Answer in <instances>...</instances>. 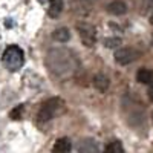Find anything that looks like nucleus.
I'll return each instance as SVG.
<instances>
[{
	"label": "nucleus",
	"instance_id": "1",
	"mask_svg": "<svg viewBox=\"0 0 153 153\" xmlns=\"http://www.w3.org/2000/svg\"><path fill=\"white\" fill-rule=\"evenodd\" d=\"M46 66L52 74L58 76H65L66 74H71L74 71L75 58L72 57L71 52H68L65 49H54L51 51L46 58Z\"/></svg>",
	"mask_w": 153,
	"mask_h": 153
},
{
	"label": "nucleus",
	"instance_id": "2",
	"mask_svg": "<svg viewBox=\"0 0 153 153\" xmlns=\"http://www.w3.org/2000/svg\"><path fill=\"white\" fill-rule=\"evenodd\" d=\"M63 101L60 98H49L48 101L42 104L40 110H38V115H37V123L38 124H45V123H49L52 120L55 115L63 109Z\"/></svg>",
	"mask_w": 153,
	"mask_h": 153
},
{
	"label": "nucleus",
	"instance_id": "3",
	"mask_svg": "<svg viewBox=\"0 0 153 153\" xmlns=\"http://www.w3.org/2000/svg\"><path fill=\"white\" fill-rule=\"evenodd\" d=\"M23 51L16 46V45H11L5 52H3V57H2V61H3V66L11 71V72H16L19 71L22 66H23Z\"/></svg>",
	"mask_w": 153,
	"mask_h": 153
},
{
	"label": "nucleus",
	"instance_id": "4",
	"mask_svg": "<svg viewBox=\"0 0 153 153\" xmlns=\"http://www.w3.org/2000/svg\"><path fill=\"white\" fill-rule=\"evenodd\" d=\"M76 31L80 34V38L84 46L87 48H92L97 42V29L94 25L87 23V22H80L76 23Z\"/></svg>",
	"mask_w": 153,
	"mask_h": 153
},
{
	"label": "nucleus",
	"instance_id": "5",
	"mask_svg": "<svg viewBox=\"0 0 153 153\" xmlns=\"http://www.w3.org/2000/svg\"><path fill=\"white\" fill-rule=\"evenodd\" d=\"M138 57H139V52L135 48H130V46L118 48L117 51H115V55H113L115 61H117L118 65H121V66L130 65V63H133Z\"/></svg>",
	"mask_w": 153,
	"mask_h": 153
},
{
	"label": "nucleus",
	"instance_id": "6",
	"mask_svg": "<svg viewBox=\"0 0 153 153\" xmlns=\"http://www.w3.org/2000/svg\"><path fill=\"white\" fill-rule=\"evenodd\" d=\"M78 153H100V144L94 138H83L78 143Z\"/></svg>",
	"mask_w": 153,
	"mask_h": 153
},
{
	"label": "nucleus",
	"instance_id": "7",
	"mask_svg": "<svg viewBox=\"0 0 153 153\" xmlns=\"http://www.w3.org/2000/svg\"><path fill=\"white\" fill-rule=\"evenodd\" d=\"M92 84H94V87L97 89L98 92L104 94V92H107V89L110 86V80L107 78L104 74H97L94 76V80H92Z\"/></svg>",
	"mask_w": 153,
	"mask_h": 153
},
{
	"label": "nucleus",
	"instance_id": "8",
	"mask_svg": "<svg viewBox=\"0 0 153 153\" xmlns=\"http://www.w3.org/2000/svg\"><path fill=\"white\" fill-rule=\"evenodd\" d=\"M107 12L112 16H124L127 12V5L123 2V0H113L106 6Z\"/></svg>",
	"mask_w": 153,
	"mask_h": 153
},
{
	"label": "nucleus",
	"instance_id": "9",
	"mask_svg": "<svg viewBox=\"0 0 153 153\" xmlns=\"http://www.w3.org/2000/svg\"><path fill=\"white\" fill-rule=\"evenodd\" d=\"M71 150H72V143L69 138H58L52 147V153H71Z\"/></svg>",
	"mask_w": 153,
	"mask_h": 153
},
{
	"label": "nucleus",
	"instance_id": "10",
	"mask_svg": "<svg viewBox=\"0 0 153 153\" xmlns=\"http://www.w3.org/2000/svg\"><path fill=\"white\" fill-rule=\"evenodd\" d=\"M52 38L58 43H66L71 40V31L68 28H58L52 32Z\"/></svg>",
	"mask_w": 153,
	"mask_h": 153
},
{
	"label": "nucleus",
	"instance_id": "11",
	"mask_svg": "<svg viewBox=\"0 0 153 153\" xmlns=\"http://www.w3.org/2000/svg\"><path fill=\"white\" fill-rule=\"evenodd\" d=\"M136 80L141 84H152L153 83V74H152V71H149L146 68H141L136 74Z\"/></svg>",
	"mask_w": 153,
	"mask_h": 153
},
{
	"label": "nucleus",
	"instance_id": "12",
	"mask_svg": "<svg viewBox=\"0 0 153 153\" xmlns=\"http://www.w3.org/2000/svg\"><path fill=\"white\" fill-rule=\"evenodd\" d=\"M63 11V3L60 2V0H54L52 3L49 5V9H48V16L51 19H57Z\"/></svg>",
	"mask_w": 153,
	"mask_h": 153
},
{
	"label": "nucleus",
	"instance_id": "13",
	"mask_svg": "<svg viewBox=\"0 0 153 153\" xmlns=\"http://www.w3.org/2000/svg\"><path fill=\"white\" fill-rule=\"evenodd\" d=\"M121 43H123V40L120 37H107V38H104V48H107V49L120 48Z\"/></svg>",
	"mask_w": 153,
	"mask_h": 153
},
{
	"label": "nucleus",
	"instance_id": "14",
	"mask_svg": "<svg viewBox=\"0 0 153 153\" xmlns=\"http://www.w3.org/2000/svg\"><path fill=\"white\" fill-rule=\"evenodd\" d=\"M23 110H25V106H23V104L16 106L14 109L9 112V118H11V120H14V121L22 120V117H23Z\"/></svg>",
	"mask_w": 153,
	"mask_h": 153
},
{
	"label": "nucleus",
	"instance_id": "15",
	"mask_svg": "<svg viewBox=\"0 0 153 153\" xmlns=\"http://www.w3.org/2000/svg\"><path fill=\"white\" fill-rule=\"evenodd\" d=\"M104 153H124L123 144H121L120 141H112V143L107 146V149H106Z\"/></svg>",
	"mask_w": 153,
	"mask_h": 153
},
{
	"label": "nucleus",
	"instance_id": "16",
	"mask_svg": "<svg viewBox=\"0 0 153 153\" xmlns=\"http://www.w3.org/2000/svg\"><path fill=\"white\" fill-rule=\"evenodd\" d=\"M147 95H149V100L153 103V83L150 84V87H149V92H147Z\"/></svg>",
	"mask_w": 153,
	"mask_h": 153
},
{
	"label": "nucleus",
	"instance_id": "17",
	"mask_svg": "<svg viewBox=\"0 0 153 153\" xmlns=\"http://www.w3.org/2000/svg\"><path fill=\"white\" fill-rule=\"evenodd\" d=\"M11 22H12V20H6V23H5V25H6V28H11V26H12V23H11Z\"/></svg>",
	"mask_w": 153,
	"mask_h": 153
},
{
	"label": "nucleus",
	"instance_id": "18",
	"mask_svg": "<svg viewBox=\"0 0 153 153\" xmlns=\"http://www.w3.org/2000/svg\"><path fill=\"white\" fill-rule=\"evenodd\" d=\"M150 25H152V26H153V14L150 16Z\"/></svg>",
	"mask_w": 153,
	"mask_h": 153
}]
</instances>
